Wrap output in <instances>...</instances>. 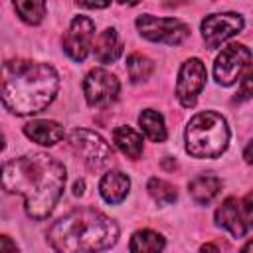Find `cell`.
I'll return each mask as SVG.
<instances>
[{
  "instance_id": "obj_20",
  "label": "cell",
  "mask_w": 253,
  "mask_h": 253,
  "mask_svg": "<svg viewBox=\"0 0 253 253\" xmlns=\"http://www.w3.org/2000/svg\"><path fill=\"white\" fill-rule=\"evenodd\" d=\"M14 10L26 24H40L45 16V2L42 0H18L14 2Z\"/></svg>"
},
{
  "instance_id": "obj_7",
  "label": "cell",
  "mask_w": 253,
  "mask_h": 253,
  "mask_svg": "<svg viewBox=\"0 0 253 253\" xmlns=\"http://www.w3.org/2000/svg\"><path fill=\"white\" fill-rule=\"evenodd\" d=\"M119 79L107 69H91L83 81V95L91 107H109L119 95Z\"/></svg>"
},
{
  "instance_id": "obj_21",
  "label": "cell",
  "mask_w": 253,
  "mask_h": 253,
  "mask_svg": "<svg viewBox=\"0 0 253 253\" xmlns=\"http://www.w3.org/2000/svg\"><path fill=\"white\" fill-rule=\"evenodd\" d=\"M126 71H128V77L132 83L144 81L152 73V61L142 53H132L126 59Z\"/></svg>"
},
{
  "instance_id": "obj_4",
  "label": "cell",
  "mask_w": 253,
  "mask_h": 253,
  "mask_svg": "<svg viewBox=\"0 0 253 253\" xmlns=\"http://www.w3.org/2000/svg\"><path fill=\"white\" fill-rule=\"evenodd\" d=\"M229 128L219 113L204 111L190 119L186 126V150L194 158H217L225 152Z\"/></svg>"
},
{
  "instance_id": "obj_24",
  "label": "cell",
  "mask_w": 253,
  "mask_h": 253,
  "mask_svg": "<svg viewBox=\"0 0 253 253\" xmlns=\"http://www.w3.org/2000/svg\"><path fill=\"white\" fill-rule=\"evenodd\" d=\"M239 210H241V217H243L245 227L251 229L253 227V190L243 200H239Z\"/></svg>"
},
{
  "instance_id": "obj_12",
  "label": "cell",
  "mask_w": 253,
  "mask_h": 253,
  "mask_svg": "<svg viewBox=\"0 0 253 253\" xmlns=\"http://www.w3.org/2000/svg\"><path fill=\"white\" fill-rule=\"evenodd\" d=\"M215 223L223 229H227L233 237H243L247 227L243 223L241 217V210H239V200L237 198H227L223 200V204L217 208L215 211Z\"/></svg>"
},
{
  "instance_id": "obj_18",
  "label": "cell",
  "mask_w": 253,
  "mask_h": 253,
  "mask_svg": "<svg viewBox=\"0 0 253 253\" xmlns=\"http://www.w3.org/2000/svg\"><path fill=\"white\" fill-rule=\"evenodd\" d=\"M166 241L160 233L152 229H138L130 237V253H162Z\"/></svg>"
},
{
  "instance_id": "obj_6",
  "label": "cell",
  "mask_w": 253,
  "mask_h": 253,
  "mask_svg": "<svg viewBox=\"0 0 253 253\" xmlns=\"http://www.w3.org/2000/svg\"><path fill=\"white\" fill-rule=\"evenodd\" d=\"M136 28H138L142 38H146L150 42L168 43V45L182 43L190 34V28L182 20H178V18H156V16H150V14L138 16L136 18Z\"/></svg>"
},
{
  "instance_id": "obj_2",
  "label": "cell",
  "mask_w": 253,
  "mask_h": 253,
  "mask_svg": "<svg viewBox=\"0 0 253 253\" xmlns=\"http://www.w3.org/2000/svg\"><path fill=\"white\" fill-rule=\"evenodd\" d=\"M57 71L47 63L12 59L2 69V103L14 115H36L55 97Z\"/></svg>"
},
{
  "instance_id": "obj_30",
  "label": "cell",
  "mask_w": 253,
  "mask_h": 253,
  "mask_svg": "<svg viewBox=\"0 0 253 253\" xmlns=\"http://www.w3.org/2000/svg\"><path fill=\"white\" fill-rule=\"evenodd\" d=\"M239 253H253V239H251V241H247Z\"/></svg>"
},
{
  "instance_id": "obj_17",
  "label": "cell",
  "mask_w": 253,
  "mask_h": 253,
  "mask_svg": "<svg viewBox=\"0 0 253 253\" xmlns=\"http://www.w3.org/2000/svg\"><path fill=\"white\" fill-rule=\"evenodd\" d=\"M113 142L117 144V148L125 156H128L132 160H136L142 154V136L134 128H130V126H119V128H115Z\"/></svg>"
},
{
  "instance_id": "obj_28",
  "label": "cell",
  "mask_w": 253,
  "mask_h": 253,
  "mask_svg": "<svg viewBox=\"0 0 253 253\" xmlns=\"http://www.w3.org/2000/svg\"><path fill=\"white\" fill-rule=\"evenodd\" d=\"M83 192H85V182H83V180H77V182L73 184V194H75V196H83Z\"/></svg>"
},
{
  "instance_id": "obj_5",
  "label": "cell",
  "mask_w": 253,
  "mask_h": 253,
  "mask_svg": "<svg viewBox=\"0 0 253 253\" xmlns=\"http://www.w3.org/2000/svg\"><path fill=\"white\" fill-rule=\"evenodd\" d=\"M69 146L75 150L77 156H81V160L91 168V170H101L105 168L111 158H113V150L111 146L105 142V138L89 128H75L69 132Z\"/></svg>"
},
{
  "instance_id": "obj_10",
  "label": "cell",
  "mask_w": 253,
  "mask_h": 253,
  "mask_svg": "<svg viewBox=\"0 0 253 253\" xmlns=\"http://www.w3.org/2000/svg\"><path fill=\"white\" fill-rule=\"evenodd\" d=\"M243 30V18L233 12L225 14H210L202 22V38L210 49L217 47L231 36L239 34Z\"/></svg>"
},
{
  "instance_id": "obj_27",
  "label": "cell",
  "mask_w": 253,
  "mask_h": 253,
  "mask_svg": "<svg viewBox=\"0 0 253 253\" xmlns=\"http://www.w3.org/2000/svg\"><path fill=\"white\" fill-rule=\"evenodd\" d=\"M79 6L81 8H107L109 4L107 2H95V4L93 2H79Z\"/></svg>"
},
{
  "instance_id": "obj_29",
  "label": "cell",
  "mask_w": 253,
  "mask_h": 253,
  "mask_svg": "<svg viewBox=\"0 0 253 253\" xmlns=\"http://www.w3.org/2000/svg\"><path fill=\"white\" fill-rule=\"evenodd\" d=\"M200 253H219V249L213 243H206V245L200 247Z\"/></svg>"
},
{
  "instance_id": "obj_15",
  "label": "cell",
  "mask_w": 253,
  "mask_h": 253,
  "mask_svg": "<svg viewBox=\"0 0 253 253\" xmlns=\"http://www.w3.org/2000/svg\"><path fill=\"white\" fill-rule=\"evenodd\" d=\"M219 190H221V180H219L215 174H211V172L200 174V176H196V178L188 184V192H190L192 200H194L196 204H200V206L210 204V202L219 194Z\"/></svg>"
},
{
  "instance_id": "obj_13",
  "label": "cell",
  "mask_w": 253,
  "mask_h": 253,
  "mask_svg": "<svg viewBox=\"0 0 253 253\" xmlns=\"http://www.w3.org/2000/svg\"><path fill=\"white\" fill-rule=\"evenodd\" d=\"M128 188H130L128 176L123 174V172H119V170L107 172L101 178V182H99V192H101L103 200L109 202V204H121L126 198Z\"/></svg>"
},
{
  "instance_id": "obj_23",
  "label": "cell",
  "mask_w": 253,
  "mask_h": 253,
  "mask_svg": "<svg viewBox=\"0 0 253 253\" xmlns=\"http://www.w3.org/2000/svg\"><path fill=\"white\" fill-rule=\"evenodd\" d=\"M237 97H239V99H249V97H253V63H251L249 67H245V73H243L241 83H239Z\"/></svg>"
},
{
  "instance_id": "obj_22",
  "label": "cell",
  "mask_w": 253,
  "mask_h": 253,
  "mask_svg": "<svg viewBox=\"0 0 253 253\" xmlns=\"http://www.w3.org/2000/svg\"><path fill=\"white\" fill-rule=\"evenodd\" d=\"M146 190H148V194H150L158 204H174L176 198H178L176 188H174L170 182L162 180V178H150Z\"/></svg>"
},
{
  "instance_id": "obj_3",
  "label": "cell",
  "mask_w": 253,
  "mask_h": 253,
  "mask_svg": "<svg viewBox=\"0 0 253 253\" xmlns=\"http://www.w3.org/2000/svg\"><path fill=\"white\" fill-rule=\"evenodd\" d=\"M119 239L115 219L93 208L65 213L47 229V243L57 253H99Z\"/></svg>"
},
{
  "instance_id": "obj_16",
  "label": "cell",
  "mask_w": 253,
  "mask_h": 253,
  "mask_svg": "<svg viewBox=\"0 0 253 253\" xmlns=\"http://www.w3.org/2000/svg\"><path fill=\"white\" fill-rule=\"evenodd\" d=\"M93 51H95V57L101 61V63H111V61H117L119 55L123 53V43L117 36V30L113 28H107L103 30L97 40H95V45H93Z\"/></svg>"
},
{
  "instance_id": "obj_9",
  "label": "cell",
  "mask_w": 253,
  "mask_h": 253,
  "mask_svg": "<svg viewBox=\"0 0 253 253\" xmlns=\"http://www.w3.org/2000/svg\"><path fill=\"white\" fill-rule=\"evenodd\" d=\"M251 51L243 43H229L221 49L213 65V77L219 85H233L239 73L247 67Z\"/></svg>"
},
{
  "instance_id": "obj_26",
  "label": "cell",
  "mask_w": 253,
  "mask_h": 253,
  "mask_svg": "<svg viewBox=\"0 0 253 253\" xmlns=\"http://www.w3.org/2000/svg\"><path fill=\"white\" fill-rule=\"evenodd\" d=\"M243 158H245L247 164H253V140L245 146V150H243Z\"/></svg>"
},
{
  "instance_id": "obj_14",
  "label": "cell",
  "mask_w": 253,
  "mask_h": 253,
  "mask_svg": "<svg viewBox=\"0 0 253 253\" xmlns=\"http://www.w3.org/2000/svg\"><path fill=\"white\" fill-rule=\"evenodd\" d=\"M24 134L38 144L53 146L63 138V126L55 121H32L24 126Z\"/></svg>"
},
{
  "instance_id": "obj_11",
  "label": "cell",
  "mask_w": 253,
  "mask_h": 253,
  "mask_svg": "<svg viewBox=\"0 0 253 253\" xmlns=\"http://www.w3.org/2000/svg\"><path fill=\"white\" fill-rule=\"evenodd\" d=\"M93 34H95L93 20L87 16H75L69 24V30L65 32V38H63L65 53L75 61H83L89 53Z\"/></svg>"
},
{
  "instance_id": "obj_8",
  "label": "cell",
  "mask_w": 253,
  "mask_h": 253,
  "mask_svg": "<svg viewBox=\"0 0 253 253\" xmlns=\"http://www.w3.org/2000/svg\"><path fill=\"white\" fill-rule=\"evenodd\" d=\"M206 65L198 57H192L182 63L176 81V97L184 107L196 105V99L206 85Z\"/></svg>"
},
{
  "instance_id": "obj_1",
  "label": "cell",
  "mask_w": 253,
  "mask_h": 253,
  "mask_svg": "<svg viewBox=\"0 0 253 253\" xmlns=\"http://www.w3.org/2000/svg\"><path fill=\"white\" fill-rule=\"evenodd\" d=\"M2 186L10 194L24 196L30 217L45 219L63 194L65 166L45 152L24 154L4 164Z\"/></svg>"
},
{
  "instance_id": "obj_19",
  "label": "cell",
  "mask_w": 253,
  "mask_h": 253,
  "mask_svg": "<svg viewBox=\"0 0 253 253\" xmlns=\"http://www.w3.org/2000/svg\"><path fill=\"white\" fill-rule=\"evenodd\" d=\"M138 125L144 130V134L152 140V142H162L166 138V126H164V119L158 111L154 109H144L138 117Z\"/></svg>"
},
{
  "instance_id": "obj_25",
  "label": "cell",
  "mask_w": 253,
  "mask_h": 253,
  "mask_svg": "<svg viewBox=\"0 0 253 253\" xmlns=\"http://www.w3.org/2000/svg\"><path fill=\"white\" fill-rule=\"evenodd\" d=\"M0 253H18V247H16V243L8 237V235H2L0 237Z\"/></svg>"
}]
</instances>
